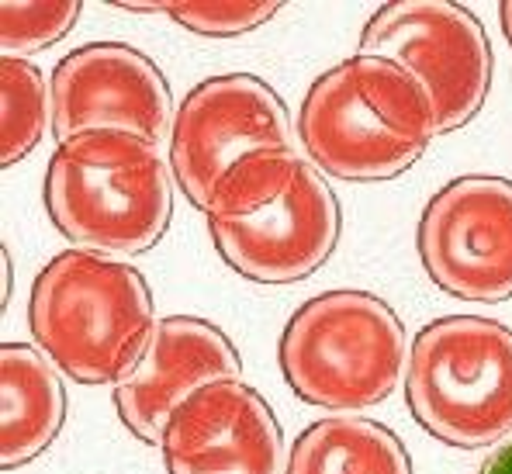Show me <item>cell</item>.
<instances>
[{"label":"cell","mask_w":512,"mask_h":474,"mask_svg":"<svg viewBox=\"0 0 512 474\" xmlns=\"http://www.w3.org/2000/svg\"><path fill=\"white\" fill-rule=\"evenodd\" d=\"M218 257L256 284H291L340 243V201L295 149L246 156L208 205Z\"/></svg>","instance_id":"obj_1"},{"label":"cell","mask_w":512,"mask_h":474,"mask_svg":"<svg viewBox=\"0 0 512 474\" xmlns=\"http://www.w3.org/2000/svg\"><path fill=\"white\" fill-rule=\"evenodd\" d=\"M436 135L426 90L398 63L364 52L322 73L298 111L301 149L315 170L340 180L402 177Z\"/></svg>","instance_id":"obj_2"},{"label":"cell","mask_w":512,"mask_h":474,"mask_svg":"<svg viewBox=\"0 0 512 474\" xmlns=\"http://www.w3.org/2000/svg\"><path fill=\"white\" fill-rule=\"evenodd\" d=\"M146 277L118 257L59 253L32 284L35 346L80 385H118L146 357L156 333Z\"/></svg>","instance_id":"obj_3"},{"label":"cell","mask_w":512,"mask_h":474,"mask_svg":"<svg viewBox=\"0 0 512 474\" xmlns=\"http://www.w3.org/2000/svg\"><path fill=\"white\" fill-rule=\"evenodd\" d=\"M45 212L63 239L104 257H135L167 236L170 170L156 146L125 132H87L56 146Z\"/></svg>","instance_id":"obj_4"},{"label":"cell","mask_w":512,"mask_h":474,"mask_svg":"<svg viewBox=\"0 0 512 474\" xmlns=\"http://www.w3.org/2000/svg\"><path fill=\"white\" fill-rule=\"evenodd\" d=\"M284 381L308 405L371 409L409 364L405 326L371 291H326L291 315L281 346Z\"/></svg>","instance_id":"obj_5"},{"label":"cell","mask_w":512,"mask_h":474,"mask_svg":"<svg viewBox=\"0 0 512 474\" xmlns=\"http://www.w3.org/2000/svg\"><path fill=\"white\" fill-rule=\"evenodd\" d=\"M405 402L419 426L457 450H485L512 433V329L481 315H447L412 340Z\"/></svg>","instance_id":"obj_6"},{"label":"cell","mask_w":512,"mask_h":474,"mask_svg":"<svg viewBox=\"0 0 512 474\" xmlns=\"http://www.w3.org/2000/svg\"><path fill=\"white\" fill-rule=\"evenodd\" d=\"M360 52L398 63L426 90L440 135L468 125L492 87L485 28L468 7L447 0L384 4L364 25Z\"/></svg>","instance_id":"obj_7"},{"label":"cell","mask_w":512,"mask_h":474,"mask_svg":"<svg viewBox=\"0 0 512 474\" xmlns=\"http://www.w3.org/2000/svg\"><path fill=\"white\" fill-rule=\"evenodd\" d=\"M291 149L288 108L253 73H225L184 97L170 132V170L184 198L208 212L218 184L246 156Z\"/></svg>","instance_id":"obj_8"},{"label":"cell","mask_w":512,"mask_h":474,"mask_svg":"<svg viewBox=\"0 0 512 474\" xmlns=\"http://www.w3.org/2000/svg\"><path fill=\"white\" fill-rule=\"evenodd\" d=\"M419 260L429 281L461 302L512 298V180L457 177L419 218Z\"/></svg>","instance_id":"obj_9"},{"label":"cell","mask_w":512,"mask_h":474,"mask_svg":"<svg viewBox=\"0 0 512 474\" xmlns=\"http://www.w3.org/2000/svg\"><path fill=\"white\" fill-rule=\"evenodd\" d=\"M49 90L59 146L87 132H125L160 146L177 118L160 66L122 42H94L59 59Z\"/></svg>","instance_id":"obj_10"},{"label":"cell","mask_w":512,"mask_h":474,"mask_svg":"<svg viewBox=\"0 0 512 474\" xmlns=\"http://www.w3.org/2000/svg\"><path fill=\"white\" fill-rule=\"evenodd\" d=\"M170 474H281L284 440L274 409L243 381L194 391L163 430Z\"/></svg>","instance_id":"obj_11"},{"label":"cell","mask_w":512,"mask_h":474,"mask_svg":"<svg viewBox=\"0 0 512 474\" xmlns=\"http://www.w3.org/2000/svg\"><path fill=\"white\" fill-rule=\"evenodd\" d=\"M239 374L243 360L222 329L194 315H167L139 367L115 385V409L135 440L160 447L170 416L194 391L239 381Z\"/></svg>","instance_id":"obj_12"},{"label":"cell","mask_w":512,"mask_h":474,"mask_svg":"<svg viewBox=\"0 0 512 474\" xmlns=\"http://www.w3.org/2000/svg\"><path fill=\"white\" fill-rule=\"evenodd\" d=\"M66 391L59 367L28 343L0 346V464L35 461L63 430Z\"/></svg>","instance_id":"obj_13"},{"label":"cell","mask_w":512,"mask_h":474,"mask_svg":"<svg viewBox=\"0 0 512 474\" xmlns=\"http://www.w3.org/2000/svg\"><path fill=\"white\" fill-rule=\"evenodd\" d=\"M284 474H412V457L388 426L336 416L298 436Z\"/></svg>","instance_id":"obj_14"},{"label":"cell","mask_w":512,"mask_h":474,"mask_svg":"<svg viewBox=\"0 0 512 474\" xmlns=\"http://www.w3.org/2000/svg\"><path fill=\"white\" fill-rule=\"evenodd\" d=\"M52 122V90L28 59H0V163L14 167L42 142Z\"/></svg>","instance_id":"obj_15"},{"label":"cell","mask_w":512,"mask_h":474,"mask_svg":"<svg viewBox=\"0 0 512 474\" xmlns=\"http://www.w3.org/2000/svg\"><path fill=\"white\" fill-rule=\"evenodd\" d=\"M80 4H4L0 7V49L4 56L25 59L28 52H42L56 45L77 25Z\"/></svg>","instance_id":"obj_16"},{"label":"cell","mask_w":512,"mask_h":474,"mask_svg":"<svg viewBox=\"0 0 512 474\" xmlns=\"http://www.w3.org/2000/svg\"><path fill=\"white\" fill-rule=\"evenodd\" d=\"M132 11H163L187 32L212 35V39H232V35H246L253 28L267 25L281 4H125Z\"/></svg>","instance_id":"obj_17"},{"label":"cell","mask_w":512,"mask_h":474,"mask_svg":"<svg viewBox=\"0 0 512 474\" xmlns=\"http://www.w3.org/2000/svg\"><path fill=\"white\" fill-rule=\"evenodd\" d=\"M478 474H512V440L495 447L492 454L485 457V464L478 468Z\"/></svg>","instance_id":"obj_18"},{"label":"cell","mask_w":512,"mask_h":474,"mask_svg":"<svg viewBox=\"0 0 512 474\" xmlns=\"http://www.w3.org/2000/svg\"><path fill=\"white\" fill-rule=\"evenodd\" d=\"M499 21H502V32H506V39L512 42V0L499 7Z\"/></svg>","instance_id":"obj_19"},{"label":"cell","mask_w":512,"mask_h":474,"mask_svg":"<svg viewBox=\"0 0 512 474\" xmlns=\"http://www.w3.org/2000/svg\"><path fill=\"white\" fill-rule=\"evenodd\" d=\"M0 253H4L0 260H4V305H7V298H11V253L7 250H0Z\"/></svg>","instance_id":"obj_20"}]
</instances>
